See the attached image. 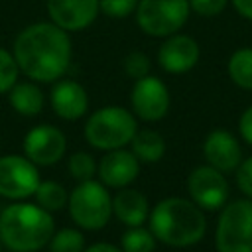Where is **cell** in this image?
Masks as SVG:
<instances>
[{"label": "cell", "mask_w": 252, "mask_h": 252, "mask_svg": "<svg viewBox=\"0 0 252 252\" xmlns=\"http://www.w3.org/2000/svg\"><path fill=\"white\" fill-rule=\"evenodd\" d=\"M236 185L246 197L252 199V156L242 159L236 167Z\"/></svg>", "instance_id": "cell-29"}, {"label": "cell", "mask_w": 252, "mask_h": 252, "mask_svg": "<svg viewBox=\"0 0 252 252\" xmlns=\"http://www.w3.org/2000/svg\"><path fill=\"white\" fill-rule=\"evenodd\" d=\"M51 252H83L85 250V236L75 228H61L53 232L49 240Z\"/></svg>", "instance_id": "cell-23"}, {"label": "cell", "mask_w": 252, "mask_h": 252, "mask_svg": "<svg viewBox=\"0 0 252 252\" xmlns=\"http://www.w3.org/2000/svg\"><path fill=\"white\" fill-rule=\"evenodd\" d=\"M130 100H132V108H134L136 116L146 122L161 120L167 114L169 102H171L167 85L154 75L136 79V83L132 87Z\"/></svg>", "instance_id": "cell-10"}, {"label": "cell", "mask_w": 252, "mask_h": 252, "mask_svg": "<svg viewBox=\"0 0 252 252\" xmlns=\"http://www.w3.org/2000/svg\"><path fill=\"white\" fill-rule=\"evenodd\" d=\"M39 185L37 165L26 156L0 158V195L6 199H26L35 193Z\"/></svg>", "instance_id": "cell-8"}, {"label": "cell", "mask_w": 252, "mask_h": 252, "mask_svg": "<svg viewBox=\"0 0 252 252\" xmlns=\"http://www.w3.org/2000/svg\"><path fill=\"white\" fill-rule=\"evenodd\" d=\"M33 195H35L37 205L43 207L45 211H59L69 201L65 187L57 181H39Z\"/></svg>", "instance_id": "cell-21"}, {"label": "cell", "mask_w": 252, "mask_h": 252, "mask_svg": "<svg viewBox=\"0 0 252 252\" xmlns=\"http://www.w3.org/2000/svg\"><path fill=\"white\" fill-rule=\"evenodd\" d=\"M228 4H230V0H189L191 12L203 16V18H213V16L222 14Z\"/></svg>", "instance_id": "cell-28"}, {"label": "cell", "mask_w": 252, "mask_h": 252, "mask_svg": "<svg viewBox=\"0 0 252 252\" xmlns=\"http://www.w3.org/2000/svg\"><path fill=\"white\" fill-rule=\"evenodd\" d=\"M96 171V163L93 159L91 154L87 152H77L69 158V173L79 179V181H87V179H93Z\"/></svg>", "instance_id": "cell-26"}, {"label": "cell", "mask_w": 252, "mask_h": 252, "mask_svg": "<svg viewBox=\"0 0 252 252\" xmlns=\"http://www.w3.org/2000/svg\"><path fill=\"white\" fill-rule=\"evenodd\" d=\"M20 67L16 63V57L12 51L0 47V94L8 93L18 83Z\"/></svg>", "instance_id": "cell-24"}, {"label": "cell", "mask_w": 252, "mask_h": 252, "mask_svg": "<svg viewBox=\"0 0 252 252\" xmlns=\"http://www.w3.org/2000/svg\"><path fill=\"white\" fill-rule=\"evenodd\" d=\"M83 252H124V250H122V248H116V246H112V244H108V242H96V244L89 246V248L83 250Z\"/></svg>", "instance_id": "cell-32"}, {"label": "cell", "mask_w": 252, "mask_h": 252, "mask_svg": "<svg viewBox=\"0 0 252 252\" xmlns=\"http://www.w3.org/2000/svg\"><path fill=\"white\" fill-rule=\"evenodd\" d=\"M187 191L195 205L203 211H219L228 199V181L222 171L213 165H199L187 177Z\"/></svg>", "instance_id": "cell-9"}, {"label": "cell", "mask_w": 252, "mask_h": 252, "mask_svg": "<svg viewBox=\"0 0 252 252\" xmlns=\"http://www.w3.org/2000/svg\"><path fill=\"white\" fill-rule=\"evenodd\" d=\"M55 232L49 211L32 203H14L0 211V242L14 252H35Z\"/></svg>", "instance_id": "cell-3"}, {"label": "cell", "mask_w": 252, "mask_h": 252, "mask_svg": "<svg viewBox=\"0 0 252 252\" xmlns=\"http://www.w3.org/2000/svg\"><path fill=\"white\" fill-rule=\"evenodd\" d=\"M12 53L20 71L35 83H55L61 79L73 55L69 32L49 22H33L18 32Z\"/></svg>", "instance_id": "cell-1"}, {"label": "cell", "mask_w": 252, "mask_h": 252, "mask_svg": "<svg viewBox=\"0 0 252 252\" xmlns=\"http://www.w3.org/2000/svg\"><path fill=\"white\" fill-rule=\"evenodd\" d=\"M189 14V0H140L134 12L136 26L150 37H167L181 32Z\"/></svg>", "instance_id": "cell-7"}, {"label": "cell", "mask_w": 252, "mask_h": 252, "mask_svg": "<svg viewBox=\"0 0 252 252\" xmlns=\"http://www.w3.org/2000/svg\"><path fill=\"white\" fill-rule=\"evenodd\" d=\"M138 132L134 114L122 106H102L85 124V138L96 150H118L132 142Z\"/></svg>", "instance_id": "cell-4"}, {"label": "cell", "mask_w": 252, "mask_h": 252, "mask_svg": "<svg viewBox=\"0 0 252 252\" xmlns=\"http://www.w3.org/2000/svg\"><path fill=\"white\" fill-rule=\"evenodd\" d=\"M217 252H252V199H238L220 209L215 230Z\"/></svg>", "instance_id": "cell-5"}, {"label": "cell", "mask_w": 252, "mask_h": 252, "mask_svg": "<svg viewBox=\"0 0 252 252\" xmlns=\"http://www.w3.org/2000/svg\"><path fill=\"white\" fill-rule=\"evenodd\" d=\"M203 156L209 165L222 173H228L236 171V167L240 165L242 148L240 142L228 130H213L203 142Z\"/></svg>", "instance_id": "cell-14"}, {"label": "cell", "mask_w": 252, "mask_h": 252, "mask_svg": "<svg viewBox=\"0 0 252 252\" xmlns=\"http://www.w3.org/2000/svg\"><path fill=\"white\" fill-rule=\"evenodd\" d=\"M49 102L59 118L77 120L89 108V94L81 83L73 79H57L49 93Z\"/></svg>", "instance_id": "cell-16"}, {"label": "cell", "mask_w": 252, "mask_h": 252, "mask_svg": "<svg viewBox=\"0 0 252 252\" xmlns=\"http://www.w3.org/2000/svg\"><path fill=\"white\" fill-rule=\"evenodd\" d=\"M150 230L154 236L175 248L197 244L207 232L203 209L191 199L167 197L150 211Z\"/></svg>", "instance_id": "cell-2"}, {"label": "cell", "mask_w": 252, "mask_h": 252, "mask_svg": "<svg viewBox=\"0 0 252 252\" xmlns=\"http://www.w3.org/2000/svg\"><path fill=\"white\" fill-rule=\"evenodd\" d=\"M230 4L240 18L252 22V0H230Z\"/></svg>", "instance_id": "cell-31"}, {"label": "cell", "mask_w": 252, "mask_h": 252, "mask_svg": "<svg viewBox=\"0 0 252 252\" xmlns=\"http://www.w3.org/2000/svg\"><path fill=\"white\" fill-rule=\"evenodd\" d=\"M138 2L140 0H98V8H100V14L114 20H122L136 12Z\"/></svg>", "instance_id": "cell-27"}, {"label": "cell", "mask_w": 252, "mask_h": 252, "mask_svg": "<svg viewBox=\"0 0 252 252\" xmlns=\"http://www.w3.org/2000/svg\"><path fill=\"white\" fill-rule=\"evenodd\" d=\"M112 213L126 226H140L150 217L148 199L136 189H120L112 199Z\"/></svg>", "instance_id": "cell-17"}, {"label": "cell", "mask_w": 252, "mask_h": 252, "mask_svg": "<svg viewBox=\"0 0 252 252\" xmlns=\"http://www.w3.org/2000/svg\"><path fill=\"white\" fill-rule=\"evenodd\" d=\"M67 150L65 134L49 124H39L32 128L24 138L26 158L35 165H53L57 163Z\"/></svg>", "instance_id": "cell-12"}, {"label": "cell", "mask_w": 252, "mask_h": 252, "mask_svg": "<svg viewBox=\"0 0 252 252\" xmlns=\"http://www.w3.org/2000/svg\"><path fill=\"white\" fill-rule=\"evenodd\" d=\"M124 252H154L156 248V236L152 230L140 226H130L120 238Z\"/></svg>", "instance_id": "cell-22"}, {"label": "cell", "mask_w": 252, "mask_h": 252, "mask_svg": "<svg viewBox=\"0 0 252 252\" xmlns=\"http://www.w3.org/2000/svg\"><path fill=\"white\" fill-rule=\"evenodd\" d=\"M49 20L65 32H83L91 28L100 14L98 0H45Z\"/></svg>", "instance_id": "cell-13"}, {"label": "cell", "mask_w": 252, "mask_h": 252, "mask_svg": "<svg viewBox=\"0 0 252 252\" xmlns=\"http://www.w3.org/2000/svg\"><path fill=\"white\" fill-rule=\"evenodd\" d=\"M8 100L12 108L22 116H35L43 110V104H45L43 91L35 85V81L16 83L8 91Z\"/></svg>", "instance_id": "cell-18"}, {"label": "cell", "mask_w": 252, "mask_h": 252, "mask_svg": "<svg viewBox=\"0 0 252 252\" xmlns=\"http://www.w3.org/2000/svg\"><path fill=\"white\" fill-rule=\"evenodd\" d=\"M132 152L140 161L146 163H154L159 161L165 154V142L161 138V134L154 132V130H142L136 132L132 138Z\"/></svg>", "instance_id": "cell-19"}, {"label": "cell", "mask_w": 252, "mask_h": 252, "mask_svg": "<svg viewBox=\"0 0 252 252\" xmlns=\"http://www.w3.org/2000/svg\"><path fill=\"white\" fill-rule=\"evenodd\" d=\"M122 69L128 77H132L136 81V79H142V77L150 75L152 63H150V57L144 51H130L122 59Z\"/></svg>", "instance_id": "cell-25"}, {"label": "cell", "mask_w": 252, "mask_h": 252, "mask_svg": "<svg viewBox=\"0 0 252 252\" xmlns=\"http://www.w3.org/2000/svg\"><path fill=\"white\" fill-rule=\"evenodd\" d=\"M226 71L236 87L244 91H252V47L248 45L232 51L226 63Z\"/></svg>", "instance_id": "cell-20"}, {"label": "cell", "mask_w": 252, "mask_h": 252, "mask_svg": "<svg viewBox=\"0 0 252 252\" xmlns=\"http://www.w3.org/2000/svg\"><path fill=\"white\" fill-rule=\"evenodd\" d=\"M201 57V47L193 35L187 33H171L163 37L161 45L158 47V63L169 75H183L189 73Z\"/></svg>", "instance_id": "cell-11"}, {"label": "cell", "mask_w": 252, "mask_h": 252, "mask_svg": "<svg viewBox=\"0 0 252 252\" xmlns=\"http://www.w3.org/2000/svg\"><path fill=\"white\" fill-rule=\"evenodd\" d=\"M98 175L100 181L106 187L122 189L128 187L140 173V159L134 156V152L128 150H110L98 163Z\"/></svg>", "instance_id": "cell-15"}, {"label": "cell", "mask_w": 252, "mask_h": 252, "mask_svg": "<svg viewBox=\"0 0 252 252\" xmlns=\"http://www.w3.org/2000/svg\"><path fill=\"white\" fill-rule=\"evenodd\" d=\"M238 132L244 142L252 146V106H248L238 118Z\"/></svg>", "instance_id": "cell-30"}, {"label": "cell", "mask_w": 252, "mask_h": 252, "mask_svg": "<svg viewBox=\"0 0 252 252\" xmlns=\"http://www.w3.org/2000/svg\"><path fill=\"white\" fill-rule=\"evenodd\" d=\"M69 213L85 230L102 228L112 213V199L106 185L94 179L81 181L69 195Z\"/></svg>", "instance_id": "cell-6"}]
</instances>
